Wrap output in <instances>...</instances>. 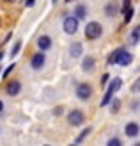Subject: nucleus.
<instances>
[{
    "label": "nucleus",
    "instance_id": "nucleus-1",
    "mask_svg": "<svg viewBox=\"0 0 140 146\" xmlns=\"http://www.w3.org/2000/svg\"><path fill=\"white\" fill-rule=\"evenodd\" d=\"M121 86H122V80L119 78V77H115L114 80H112V82H110V86L106 87V91H105V96H103L101 98V107H106V105H110V100H112L114 98V94L117 93V91H119L121 89Z\"/></svg>",
    "mask_w": 140,
    "mask_h": 146
},
{
    "label": "nucleus",
    "instance_id": "nucleus-2",
    "mask_svg": "<svg viewBox=\"0 0 140 146\" xmlns=\"http://www.w3.org/2000/svg\"><path fill=\"white\" fill-rule=\"evenodd\" d=\"M103 34V25L99 21H89L85 25V38L87 39H99Z\"/></svg>",
    "mask_w": 140,
    "mask_h": 146
},
{
    "label": "nucleus",
    "instance_id": "nucleus-3",
    "mask_svg": "<svg viewBox=\"0 0 140 146\" xmlns=\"http://www.w3.org/2000/svg\"><path fill=\"white\" fill-rule=\"evenodd\" d=\"M83 121H85V114L82 111H78V109H73V111L68 114V123L71 127H80Z\"/></svg>",
    "mask_w": 140,
    "mask_h": 146
},
{
    "label": "nucleus",
    "instance_id": "nucleus-4",
    "mask_svg": "<svg viewBox=\"0 0 140 146\" xmlns=\"http://www.w3.org/2000/svg\"><path fill=\"white\" fill-rule=\"evenodd\" d=\"M62 29H64V32H66V34L73 36V34L78 31V18H76V16H68V18H64Z\"/></svg>",
    "mask_w": 140,
    "mask_h": 146
},
{
    "label": "nucleus",
    "instance_id": "nucleus-5",
    "mask_svg": "<svg viewBox=\"0 0 140 146\" xmlns=\"http://www.w3.org/2000/svg\"><path fill=\"white\" fill-rule=\"evenodd\" d=\"M91 96H92V86L91 84L83 82V84H78L76 86V98H80V100H89Z\"/></svg>",
    "mask_w": 140,
    "mask_h": 146
},
{
    "label": "nucleus",
    "instance_id": "nucleus-6",
    "mask_svg": "<svg viewBox=\"0 0 140 146\" xmlns=\"http://www.w3.org/2000/svg\"><path fill=\"white\" fill-rule=\"evenodd\" d=\"M20 91H21V82L20 80H11V82L7 84V87H5V93L9 94V96H16V94H20Z\"/></svg>",
    "mask_w": 140,
    "mask_h": 146
},
{
    "label": "nucleus",
    "instance_id": "nucleus-7",
    "mask_svg": "<svg viewBox=\"0 0 140 146\" xmlns=\"http://www.w3.org/2000/svg\"><path fill=\"white\" fill-rule=\"evenodd\" d=\"M45 61H46V57H45V54H35V55H32V59H30V66L34 68V70H41L43 66H45Z\"/></svg>",
    "mask_w": 140,
    "mask_h": 146
},
{
    "label": "nucleus",
    "instance_id": "nucleus-8",
    "mask_svg": "<svg viewBox=\"0 0 140 146\" xmlns=\"http://www.w3.org/2000/svg\"><path fill=\"white\" fill-rule=\"evenodd\" d=\"M37 46L41 52H46V50L51 48V38L50 36H39L37 38Z\"/></svg>",
    "mask_w": 140,
    "mask_h": 146
},
{
    "label": "nucleus",
    "instance_id": "nucleus-9",
    "mask_svg": "<svg viewBox=\"0 0 140 146\" xmlns=\"http://www.w3.org/2000/svg\"><path fill=\"white\" fill-rule=\"evenodd\" d=\"M124 132H126L128 137H137V135L140 134V127H138V123H135V121L128 123L126 128H124Z\"/></svg>",
    "mask_w": 140,
    "mask_h": 146
},
{
    "label": "nucleus",
    "instance_id": "nucleus-10",
    "mask_svg": "<svg viewBox=\"0 0 140 146\" xmlns=\"http://www.w3.org/2000/svg\"><path fill=\"white\" fill-rule=\"evenodd\" d=\"M82 52H83V45L82 43H71L69 45V55L71 57H82Z\"/></svg>",
    "mask_w": 140,
    "mask_h": 146
},
{
    "label": "nucleus",
    "instance_id": "nucleus-11",
    "mask_svg": "<svg viewBox=\"0 0 140 146\" xmlns=\"http://www.w3.org/2000/svg\"><path fill=\"white\" fill-rule=\"evenodd\" d=\"M131 62H133V55L129 52H126V50H124V52L119 55V59H117V64H119V66H129Z\"/></svg>",
    "mask_w": 140,
    "mask_h": 146
},
{
    "label": "nucleus",
    "instance_id": "nucleus-12",
    "mask_svg": "<svg viewBox=\"0 0 140 146\" xmlns=\"http://www.w3.org/2000/svg\"><path fill=\"white\" fill-rule=\"evenodd\" d=\"M94 66H96V61H94V57H91V55L83 57V61H82V70H83V71H91Z\"/></svg>",
    "mask_w": 140,
    "mask_h": 146
},
{
    "label": "nucleus",
    "instance_id": "nucleus-13",
    "mask_svg": "<svg viewBox=\"0 0 140 146\" xmlns=\"http://www.w3.org/2000/svg\"><path fill=\"white\" fill-rule=\"evenodd\" d=\"M124 50H126V48H124V46H121V48H117V50H114V52L112 54H110L108 55V64H117V59H119V55L124 52Z\"/></svg>",
    "mask_w": 140,
    "mask_h": 146
},
{
    "label": "nucleus",
    "instance_id": "nucleus-14",
    "mask_svg": "<svg viewBox=\"0 0 140 146\" xmlns=\"http://www.w3.org/2000/svg\"><path fill=\"white\" fill-rule=\"evenodd\" d=\"M129 41H131V45H137V43L140 41V25H137L133 31H131V34H129Z\"/></svg>",
    "mask_w": 140,
    "mask_h": 146
},
{
    "label": "nucleus",
    "instance_id": "nucleus-15",
    "mask_svg": "<svg viewBox=\"0 0 140 146\" xmlns=\"http://www.w3.org/2000/svg\"><path fill=\"white\" fill-rule=\"evenodd\" d=\"M117 11H119V9H117V5H115L114 2H110V4L105 7V14H106V16H110V18H114L115 14H117Z\"/></svg>",
    "mask_w": 140,
    "mask_h": 146
},
{
    "label": "nucleus",
    "instance_id": "nucleus-16",
    "mask_svg": "<svg viewBox=\"0 0 140 146\" xmlns=\"http://www.w3.org/2000/svg\"><path fill=\"white\" fill-rule=\"evenodd\" d=\"M75 16H76L78 20H80V18L83 20V18L87 16V7H85V5H76V7H75Z\"/></svg>",
    "mask_w": 140,
    "mask_h": 146
},
{
    "label": "nucleus",
    "instance_id": "nucleus-17",
    "mask_svg": "<svg viewBox=\"0 0 140 146\" xmlns=\"http://www.w3.org/2000/svg\"><path fill=\"white\" fill-rule=\"evenodd\" d=\"M91 132H92V128H91V127H87V128L83 130V132H82V134H80V135L76 137V139H75V144H80V143H82V141H83V139H85V137L89 135Z\"/></svg>",
    "mask_w": 140,
    "mask_h": 146
},
{
    "label": "nucleus",
    "instance_id": "nucleus-18",
    "mask_svg": "<svg viewBox=\"0 0 140 146\" xmlns=\"http://www.w3.org/2000/svg\"><path fill=\"white\" fill-rule=\"evenodd\" d=\"M122 14H124V23H129L131 18H133V14H135V9H133V7H129V9H126Z\"/></svg>",
    "mask_w": 140,
    "mask_h": 146
},
{
    "label": "nucleus",
    "instance_id": "nucleus-19",
    "mask_svg": "<svg viewBox=\"0 0 140 146\" xmlns=\"http://www.w3.org/2000/svg\"><path fill=\"white\" fill-rule=\"evenodd\" d=\"M20 50H21V41L18 39L16 43L12 45V50H11V57H16L18 54H20Z\"/></svg>",
    "mask_w": 140,
    "mask_h": 146
},
{
    "label": "nucleus",
    "instance_id": "nucleus-20",
    "mask_svg": "<svg viewBox=\"0 0 140 146\" xmlns=\"http://www.w3.org/2000/svg\"><path fill=\"white\" fill-rule=\"evenodd\" d=\"M110 104H112V109H110V111L115 114L117 111H119V107H121V100H117V98L114 100V98H112V100H110Z\"/></svg>",
    "mask_w": 140,
    "mask_h": 146
},
{
    "label": "nucleus",
    "instance_id": "nucleus-21",
    "mask_svg": "<svg viewBox=\"0 0 140 146\" xmlns=\"http://www.w3.org/2000/svg\"><path fill=\"white\" fill-rule=\"evenodd\" d=\"M131 93H140V78H137L131 86Z\"/></svg>",
    "mask_w": 140,
    "mask_h": 146
},
{
    "label": "nucleus",
    "instance_id": "nucleus-22",
    "mask_svg": "<svg viewBox=\"0 0 140 146\" xmlns=\"http://www.w3.org/2000/svg\"><path fill=\"white\" fill-rule=\"evenodd\" d=\"M14 66H16V64H14V62L11 64V66H7V68L4 70V75H2V77H4V78H7V77H9V75H11V71L14 70Z\"/></svg>",
    "mask_w": 140,
    "mask_h": 146
},
{
    "label": "nucleus",
    "instance_id": "nucleus-23",
    "mask_svg": "<svg viewBox=\"0 0 140 146\" xmlns=\"http://www.w3.org/2000/svg\"><path fill=\"white\" fill-rule=\"evenodd\" d=\"M131 7V0H122V7H121V13H124L126 9Z\"/></svg>",
    "mask_w": 140,
    "mask_h": 146
},
{
    "label": "nucleus",
    "instance_id": "nucleus-24",
    "mask_svg": "<svg viewBox=\"0 0 140 146\" xmlns=\"http://www.w3.org/2000/svg\"><path fill=\"white\" fill-rule=\"evenodd\" d=\"M108 146H121V141L119 139H110L108 141Z\"/></svg>",
    "mask_w": 140,
    "mask_h": 146
},
{
    "label": "nucleus",
    "instance_id": "nucleus-25",
    "mask_svg": "<svg viewBox=\"0 0 140 146\" xmlns=\"http://www.w3.org/2000/svg\"><path fill=\"white\" fill-rule=\"evenodd\" d=\"M35 5V0H25V7H34Z\"/></svg>",
    "mask_w": 140,
    "mask_h": 146
},
{
    "label": "nucleus",
    "instance_id": "nucleus-26",
    "mask_svg": "<svg viewBox=\"0 0 140 146\" xmlns=\"http://www.w3.org/2000/svg\"><path fill=\"white\" fill-rule=\"evenodd\" d=\"M62 112H64V109H62V107H57L55 111H53V114H55V116H60Z\"/></svg>",
    "mask_w": 140,
    "mask_h": 146
},
{
    "label": "nucleus",
    "instance_id": "nucleus-27",
    "mask_svg": "<svg viewBox=\"0 0 140 146\" xmlns=\"http://www.w3.org/2000/svg\"><path fill=\"white\" fill-rule=\"evenodd\" d=\"M106 82H108V73H105V75H103V77H101V84H103V86H105Z\"/></svg>",
    "mask_w": 140,
    "mask_h": 146
},
{
    "label": "nucleus",
    "instance_id": "nucleus-28",
    "mask_svg": "<svg viewBox=\"0 0 140 146\" xmlns=\"http://www.w3.org/2000/svg\"><path fill=\"white\" fill-rule=\"evenodd\" d=\"M2 111H4V102L0 100V112H2Z\"/></svg>",
    "mask_w": 140,
    "mask_h": 146
},
{
    "label": "nucleus",
    "instance_id": "nucleus-29",
    "mask_svg": "<svg viewBox=\"0 0 140 146\" xmlns=\"http://www.w3.org/2000/svg\"><path fill=\"white\" fill-rule=\"evenodd\" d=\"M2 57H4V52H0V61H2Z\"/></svg>",
    "mask_w": 140,
    "mask_h": 146
},
{
    "label": "nucleus",
    "instance_id": "nucleus-30",
    "mask_svg": "<svg viewBox=\"0 0 140 146\" xmlns=\"http://www.w3.org/2000/svg\"><path fill=\"white\" fill-rule=\"evenodd\" d=\"M5 2H12V0H5Z\"/></svg>",
    "mask_w": 140,
    "mask_h": 146
},
{
    "label": "nucleus",
    "instance_id": "nucleus-31",
    "mask_svg": "<svg viewBox=\"0 0 140 146\" xmlns=\"http://www.w3.org/2000/svg\"><path fill=\"white\" fill-rule=\"evenodd\" d=\"M68 2H73V0H68Z\"/></svg>",
    "mask_w": 140,
    "mask_h": 146
},
{
    "label": "nucleus",
    "instance_id": "nucleus-32",
    "mask_svg": "<svg viewBox=\"0 0 140 146\" xmlns=\"http://www.w3.org/2000/svg\"><path fill=\"white\" fill-rule=\"evenodd\" d=\"M0 71H2V70H0Z\"/></svg>",
    "mask_w": 140,
    "mask_h": 146
}]
</instances>
